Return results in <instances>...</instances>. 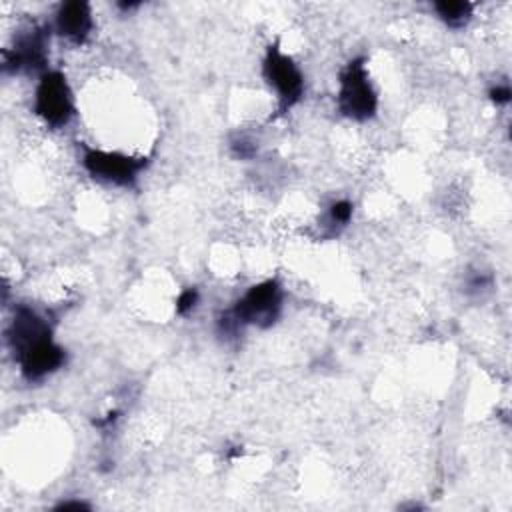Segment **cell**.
<instances>
[{"mask_svg": "<svg viewBox=\"0 0 512 512\" xmlns=\"http://www.w3.org/2000/svg\"><path fill=\"white\" fill-rule=\"evenodd\" d=\"M14 358L20 366L22 376L30 382H38L50 376L52 372H56L64 364L66 354H64V348L58 346L50 336L26 348L24 352L16 354Z\"/></svg>", "mask_w": 512, "mask_h": 512, "instance_id": "7", "label": "cell"}, {"mask_svg": "<svg viewBox=\"0 0 512 512\" xmlns=\"http://www.w3.org/2000/svg\"><path fill=\"white\" fill-rule=\"evenodd\" d=\"M282 308V290L276 280H264L254 284L228 312L240 326L254 324L260 328L270 326Z\"/></svg>", "mask_w": 512, "mask_h": 512, "instance_id": "4", "label": "cell"}, {"mask_svg": "<svg viewBox=\"0 0 512 512\" xmlns=\"http://www.w3.org/2000/svg\"><path fill=\"white\" fill-rule=\"evenodd\" d=\"M34 112L52 128H60L70 122L74 114V100L62 72H42L34 94Z\"/></svg>", "mask_w": 512, "mask_h": 512, "instance_id": "3", "label": "cell"}, {"mask_svg": "<svg viewBox=\"0 0 512 512\" xmlns=\"http://www.w3.org/2000/svg\"><path fill=\"white\" fill-rule=\"evenodd\" d=\"M50 336H52V328H50L48 320H44L36 310L28 308V306L16 308L14 318L6 332L8 344L14 352V356Z\"/></svg>", "mask_w": 512, "mask_h": 512, "instance_id": "8", "label": "cell"}, {"mask_svg": "<svg viewBox=\"0 0 512 512\" xmlns=\"http://www.w3.org/2000/svg\"><path fill=\"white\" fill-rule=\"evenodd\" d=\"M196 304H198V290L196 288H186L176 300V312L178 314H188L196 308Z\"/></svg>", "mask_w": 512, "mask_h": 512, "instance_id": "12", "label": "cell"}, {"mask_svg": "<svg viewBox=\"0 0 512 512\" xmlns=\"http://www.w3.org/2000/svg\"><path fill=\"white\" fill-rule=\"evenodd\" d=\"M60 508L68 510V508H88V506H86V504H82V502H62V504H60Z\"/></svg>", "mask_w": 512, "mask_h": 512, "instance_id": "14", "label": "cell"}, {"mask_svg": "<svg viewBox=\"0 0 512 512\" xmlns=\"http://www.w3.org/2000/svg\"><path fill=\"white\" fill-rule=\"evenodd\" d=\"M46 50V30L32 28L20 34L14 46L4 52V68L8 72H40L46 66Z\"/></svg>", "mask_w": 512, "mask_h": 512, "instance_id": "6", "label": "cell"}, {"mask_svg": "<svg viewBox=\"0 0 512 512\" xmlns=\"http://www.w3.org/2000/svg\"><path fill=\"white\" fill-rule=\"evenodd\" d=\"M434 10L442 22H446L452 28H460L470 20L474 4L444 0V2H434Z\"/></svg>", "mask_w": 512, "mask_h": 512, "instance_id": "10", "label": "cell"}, {"mask_svg": "<svg viewBox=\"0 0 512 512\" xmlns=\"http://www.w3.org/2000/svg\"><path fill=\"white\" fill-rule=\"evenodd\" d=\"M262 74L266 82L274 88L278 98V112H288L304 94V76L298 68V64L284 54L276 44L268 46Z\"/></svg>", "mask_w": 512, "mask_h": 512, "instance_id": "2", "label": "cell"}, {"mask_svg": "<svg viewBox=\"0 0 512 512\" xmlns=\"http://www.w3.org/2000/svg\"><path fill=\"white\" fill-rule=\"evenodd\" d=\"M82 164L98 180L116 186H130L138 178L140 170L146 166V158H134L122 152L88 148L82 156Z\"/></svg>", "mask_w": 512, "mask_h": 512, "instance_id": "5", "label": "cell"}, {"mask_svg": "<svg viewBox=\"0 0 512 512\" xmlns=\"http://www.w3.org/2000/svg\"><path fill=\"white\" fill-rule=\"evenodd\" d=\"M352 212H354L352 202L336 200V202H332V206L328 210V220L334 226H346L350 222V218H352Z\"/></svg>", "mask_w": 512, "mask_h": 512, "instance_id": "11", "label": "cell"}, {"mask_svg": "<svg viewBox=\"0 0 512 512\" xmlns=\"http://www.w3.org/2000/svg\"><path fill=\"white\" fill-rule=\"evenodd\" d=\"M510 96H512V92H510V88L506 84H498V86H494L490 90V100L496 102V104H508Z\"/></svg>", "mask_w": 512, "mask_h": 512, "instance_id": "13", "label": "cell"}, {"mask_svg": "<svg viewBox=\"0 0 512 512\" xmlns=\"http://www.w3.org/2000/svg\"><path fill=\"white\" fill-rule=\"evenodd\" d=\"M338 108L352 120H368L376 114L378 96L368 78L362 58H354L340 72L338 80Z\"/></svg>", "mask_w": 512, "mask_h": 512, "instance_id": "1", "label": "cell"}, {"mask_svg": "<svg viewBox=\"0 0 512 512\" xmlns=\"http://www.w3.org/2000/svg\"><path fill=\"white\" fill-rule=\"evenodd\" d=\"M56 32L66 38L72 44H84L86 38L90 36L92 28H94V20H92V10L90 4L80 2V0H72V2H64L58 12H56V20H54Z\"/></svg>", "mask_w": 512, "mask_h": 512, "instance_id": "9", "label": "cell"}]
</instances>
